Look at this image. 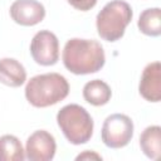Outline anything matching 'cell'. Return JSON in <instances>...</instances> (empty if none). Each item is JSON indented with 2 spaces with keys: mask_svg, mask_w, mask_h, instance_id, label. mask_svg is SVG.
Listing matches in <instances>:
<instances>
[{
  "mask_svg": "<svg viewBox=\"0 0 161 161\" xmlns=\"http://www.w3.org/2000/svg\"><path fill=\"white\" fill-rule=\"evenodd\" d=\"M64 67L73 74H91L101 70L106 63L103 47L94 39H69L63 49Z\"/></svg>",
  "mask_w": 161,
  "mask_h": 161,
  "instance_id": "1",
  "label": "cell"
},
{
  "mask_svg": "<svg viewBox=\"0 0 161 161\" xmlns=\"http://www.w3.org/2000/svg\"><path fill=\"white\" fill-rule=\"evenodd\" d=\"M69 93L67 78L59 73H44L30 78L25 86L26 101L36 107L45 108L63 101Z\"/></svg>",
  "mask_w": 161,
  "mask_h": 161,
  "instance_id": "2",
  "label": "cell"
},
{
  "mask_svg": "<svg viewBox=\"0 0 161 161\" xmlns=\"http://www.w3.org/2000/svg\"><path fill=\"white\" fill-rule=\"evenodd\" d=\"M132 16L133 11L128 3L123 0L107 3L96 18L98 35L106 42H117L123 36Z\"/></svg>",
  "mask_w": 161,
  "mask_h": 161,
  "instance_id": "3",
  "label": "cell"
},
{
  "mask_svg": "<svg viewBox=\"0 0 161 161\" xmlns=\"http://www.w3.org/2000/svg\"><path fill=\"white\" fill-rule=\"evenodd\" d=\"M57 123L73 145L87 143L93 135V119L87 109L77 103H70L59 109L57 113Z\"/></svg>",
  "mask_w": 161,
  "mask_h": 161,
  "instance_id": "4",
  "label": "cell"
},
{
  "mask_svg": "<svg viewBox=\"0 0 161 161\" xmlns=\"http://www.w3.org/2000/svg\"><path fill=\"white\" fill-rule=\"evenodd\" d=\"M101 137L109 148H121L130 143L133 137V122L123 113L108 116L102 126Z\"/></svg>",
  "mask_w": 161,
  "mask_h": 161,
  "instance_id": "5",
  "label": "cell"
},
{
  "mask_svg": "<svg viewBox=\"0 0 161 161\" xmlns=\"http://www.w3.org/2000/svg\"><path fill=\"white\" fill-rule=\"evenodd\" d=\"M30 54L35 63L40 65H54L59 59V40L57 35L49 30L38 31L31 39Z\"/></svg>",
  "mask_w": 161,
  "mask_h": 161,
  "instance_id": "6",
  "label": "cell"
},
{
  "mask_svg": "<svg viewBox=\"0 0 161 161\" xmlns=\"http://www.w3.org/2000/svg\"><path fill=\"white\" fill-rule=\"evenodd\" d=\"M57 151L55 138L45 130L33 132L25 145V157L30 161H50Z\"/></svg>",
  "mask_w": 161,
  "mask_h": 161,
  "instance_id": "7",
  "label": "cell"
},
{
  "mask_svg": "<svg viewBox=\"0 0 161 161\" xmlns=\"http://www.w3.org/2000/svg\"><path fill=\"white\" fill-rule=\"evenodd\" d=\"M11 19L23 26L39 24L45 16V8L36 0H15L10 6Z\"/></svg>",
  "mask_w": 161,
  "mask_h": 161,
  "instance_id": "8",
  "label": "cell"
},
{
  "mask_svg": "<svg viewBox=\"0 0 161 161\" xmlns=\"http://www.w3.org/2000/svg\"><path fill=\"white\" fill-rule=\"evenodd\" d=\"M140 94L148 102H160L161 99V65L160 62L148 63L140 79Z\"/></svg>",
  "mask_w": 161,
  "mask_h": 161,
  "instance_id": "9",
  "label": "cell"
},
{
  "mask_svg": "<svg viewBox=\"0 0 161 161\" xmlns=\"http://www.w3.org/2000/svg\"><path fill=\"white\" fill-rule=\"evenodd\" d=\"M26 80V70L24 65L14 58L0 59V83L8 87H20Z\"/></svg>",
  "mask_w": 161,
  "mask_h": 161,
  "instance_id": "10",
  "label": "cell"
},
{
  "mask_svg": "<svg viewBox=\"0 0 161 161\" xmlns=\"http://www.w3.org/2000/svg\"><path fill=\"white\" fill-rule=\"evenodd\" d=\"M112 97L111 87L102 79H93L84 84L83 87V98L92 106L99 107L109 102Z\"/></svg>",
  "mask_w": 161,
  "mask_h": 161,
  "instance_id": "11",
  "label": "cell"
},
{
  "mask_svg": "<svg viewBox=\"0 0 161 161\" xmlns=\"http://www.w3.org/2000/svg\"><path fill=\"white\" fill-rule=\"evenodd\" d=\"M140 147L142 152L152 160H157L161 153V128L160 126L146 127L140 136Z\"/></svg>",
  "mask_w": 161,
  "mask_h": 161,
  "instance_id": "12",
  "label": "cell"
},
{
  "mask_svg": "<svg viewBox=\"0 0 161 161\" xmlns=\"http://www.w3.org/2000/svg\"><path fill=\"white\" fill-rule=\"evenodd\" d=\"M137 26L140 31L148 36L161 34V10L160 8H148L140 14Z\"/></svg>",
  "mask_w": 161,
  "mask_h": 161,
  "instance_id": "13",
  "label": "cell"
},
{
  "mask_svg": "<svg viewBox=\"0 0 161 161\" xmlns=\"http://www.w3.org/2000/svg\"><path fill=\"white\" fill-rule=\"evenodd\" d=\"M25 150L20 140L14 135H4L0 137V161H23Z\"/></svg>",
  "mask_w": 161,
  "mask_h": 161,
  "instance_id": "14",
  "label": "cell"
},
{
  "mask_svg": "<svg viewBox=\"0 0 161 161\" xmlns=\"http://www.w3.org/2000/svg\"><path fill=\"white\" fill-rule=\"evenodd\" d=\"M74 9L80 11H88L97 4L98 0H67Z\"/></svg>",
  "mask_w": 161,
  "mask_h": 161,
  "instance_id": "15",
  "label": "cell"
},
{
  "mask_svg": "<svg viewBox=\"0 0 161 161\" xmlns=\"http://www.w3.org/2000/svg\"><path fill=\"white\" fill-rule=\"evenodd\" d=\"M88 158H96V160H102V157L96 153V152H89V151H84L83 153H79L75 160H88Z\"/></svg>",
  "mask_w": 161,
  "mask_h": 161,
  "instance_id": "16",
  "label": "cell"
}]
</instances>
